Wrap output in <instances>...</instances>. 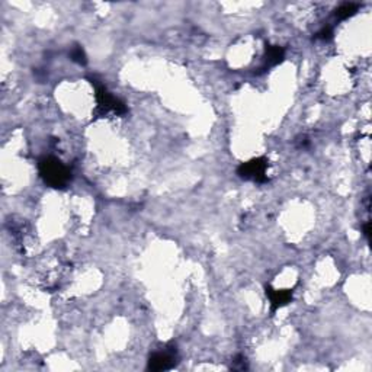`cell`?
I'll use <instances>...</instances> for the list:
<instances>
[{"label": "cell", "instance_id": "obj_3", "mask_svg": "<svg viewBox=\"0 0 372 372\" xmlns=\"http://www.w3.org/2000/svg\"><path fill=\"white\" fill-rule=\"evenodd\" d=\"M173 359V356L167 352L164 354H156L153 358H151V367L154 370H167L170 367V361Z\"/></svg>", "mask_w": 372, "mask_h": 372}, {"label": "cell", "instance_id": "obj_5", "mask_svg": "<svg viewBox=\"0 0 372 372\" xmlns=\"http://www.w3.org/2000/svg\"><path fill=\"white\" fill-rule=\"evenodd\" d=\"M356 9H358V4H355V3H345L336 10V16H339L340 19L349 17L351 15H354L356 12Z\"/></svg>", "mask_w": 372, "mask_h": 372}, {"label": "cell", "instance_id": "obj_2", "mask_svg": "<svg viewBox=\"0 0 372 372\" xmlns=\"http://www.w3.org/2000/svg\"><path fill=\"white\" fill-rule=\"evenodd\" d=\"M265 169H266V164L263 163V160H253L240 167V175L247 179L260 180L262 176L265 175Z\"/></svg>", "mask_w": 372, "mask_h": 372}, {"label": "cell", "instance_id": "obj_1", "mask_svg": "<svg viewBox=\"0 0 372 372\" xmlns=\"http://www.w3.org/2000/svg\"><path fill=\"white\" fill-rule=\"evenodd\" d=\"M39 167H41V175L44 176L45 182L49 183L51 186H55V188L64 186L70 178L68 169L55 159H44L41 162Z\"/></svg>", "mask_w": 372, "mask_h": 372}, {"label": "cell", "instance_id": "obj_4", "mask_svg": "<svg viewBox=\"0 0 372 372\" xmlns=\"http://www.w3.org/2000/svg\"><path fill=\"white\" fill-rule=\"evenodd\" d=\"M291 298V294L290 292H285V291H274L271 292V303H272V307L274 308H279L281 306L287 304Z\"/></svg>", "mask_w": 372, "mask_h": 372}]
</instances>
